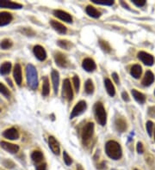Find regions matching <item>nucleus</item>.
<instances>
[{
    "label": "nucleus",
    "mask_w": 155,
    "mask_h": 170,
    "mask_svg": "<svg viewBox=\"0 0 155 170\" xmlns=\"http://www.w3.org/2000/svg\"><path fill=\"white\" fill-rule=\"evenodd\" d=\"M3 136L10 140H15V139L19 138V132L17 131L16 128H10V129H7L4 131Z\"/></svg>",
    "instance_id": "ddd939ff"
},
{
    "label": "nucleus",
    "mask_w": 155,
    "mask_h": 170,
    "mask_svg": "<svg viewBox=\"0 0 155 170\" xmlns=\"http://www.w3.org/2000/svg\"><path fill=\"white\" fill-rule=\"evenodd\" d=\"M50 24L53 27V29L55 31H57L58 33H60V34H65L66 33V28L60 22H58L55 20H51Z\"/></svg>",
    "instance_id": "412c9836"
},
{
    "label": "nucleus",
    "mask_w": 155,
    "mask_h": 170,
    "mask_svg": "<svg viewBox=\"0 0 155 170\" xmlns=\"http://www.w3.org/2000/svg\"><path fill=\"white\" fill-rule=\"evenodd\" d=\"M48 144H49V148L51 149V150L54 152V154H55V155H59L60 154V144H59V143L57 142V140L55 139L54 137L51 136V137L48 138Z\"/></svg>",
    "instance_id": "4468645a"
},
{
    "label": "nucleus",
    "mask_w": 155,
    "mask_h": 170,
    "mask_svg": "<svg viewBox=\"0 0 155 170\" xmlns=\"http://www.w3.org/2000/svg\"><path fill=\"white\" fill-rule=\"evenodd\" d=\"M94 133V124L89 122L84 126L82 131V140L84 144H88Z\"/></svg>",
    "instance_id": "20e7f679"
},
{
    "label": "nucleus",
    "mask_w": 155,
    "mask_h": 170,
    "mask_svg": "<svg viewBox=\"0 0 155 170\" xmlns=\"http://www.w3.org/2000/svg\"><path fill=\"white\" fill-rule=\"evenodd\" d=\"M94 113H95L96 120L97 123L102 126L106 125L107 122V114L104 107L101 102H97L94 106Z\"/></svg>",
    "instance_id": "7ed1b4c3"
},
{
    "label": "nucleus",
    "mask_w": 155,
    "mask_h": 170,
    "mask_svg": "<svg viewBox=\"0 0 155 170\" xmlns=\"http://www.w3.org/2000/svg\"><path fill=\"white\" fill-rule=\"evenodd\" d=\"M0 112H1V108H0Z\"/></svg>",
    "instance_id": "de8ad7c7"
},
{
    "label": "nucleus",
    "mask_w": 155,
    "mask_h": 170,
    "mask_svg": "<svg viewBox=\"0 0 155 170\" xmlns=\"http://www.w3.org/2000/svg\"><path fill=\"white\" fill-rule=\"evenodd\" d=\"M77 170H84L83 168H82V167L81 166H78V168H77Z\"/></svg>",
    "instance_id": "a18cd8bd"
},
{
    "label": "nucleus",
    "mask_w": 155,
    "mask_h": 170,
    "mask_svg": "<svg viewBox=\"0 0 155 170\" xmlns=\"http://www.w3.org/2000/svg\"><path fill=\"white\" fill-rule=\"evenodd\" d=\"M13 76H14L16 83L20 86L22 83V80H23V76H22V68L19 64H16L14 67V71H13Z\"/></svg>",
    "instance_id": "2eb2a0df"
},
{
    "label": "nucleus",
    "mask_w": 155,
    "mask_h": 170,
    "mask_svg": "<svg viewBox=\"0 0 155 170\" xmlns=\"http://www.w3.org/2000/svg\"><path fill=\"white\" fill-rule=\"evenodd\" d=\"M31 158H32V160L34 161L35 162L38 163V162H41L42 161V159H43V154L41 151H39V150H35V151H34L32 153Z\"/></svg>",
    "instance_id": "cd10ccee"
},
{
    "label": "nucleus",
    "mask_w": 155,
    "mask_h": 170,
    "mask_svg": "<svg viewBox=\"0 0 155 170\" xmlns=\"http://www.w3.org/2000/svg\"><path fill=\"white\" fill-rule=\"evenodd\" d=\"M50 92V88H49V80L48 78L45 76L43 78V84H42V95L43 96H48Z\"/></svg>",
    "instance_id": "a878e982"
},
{
    "label": "nucleus",
    "mask_w": 155,
    "mask_h": 170,
    "mask_svg": "<svg viewBox=\"0 0 155 170\" xmlns=\"http://www.w3.org/2000/svg\"><path fill=\"white\" fill-rule=\"evenodd\" d=\"M26 76H27V83L32 90H35L38 86V75L37 70L33 65H27L26 67Z\"/></svg>",
    "instance_id": "f03ea898"
},
{
    "label": "nucleus",
    "mask_w": 155,
    "mask_h": 170,
    "mask_svg": "<svg viewBox=\"0 0 155 170\" xmlns=\"http://www.w3.org/2000/svg\"><path fill=\"white\" fill-rule=\"evenodd\" d=\"M63 159H64V162H65V163L66 164L67 166H70L72 164V158H71L69 155L64 151L63 152Z\"/></svg>",
    "instance_id": "e433bc0d"
},
{
    "label": "nucleus",
    "mask_w": 155,
    "mask_h": 170,
    "mask_svg": "<svg viewBox=\"0 0 155 170\" xmlns=\"http://www.w3.org/2000/svg\"><path fill=\"white\" fill-rule=\"evenodd\" d=\"M121 4H122V5L123 6V7H125L126 9H129V7L128 6V5L127 4H125L124 2H121Z\"/></svg>",
    "instance_id": "c03bdc74"
},
{
    "label": "nucleus",
    "mask_w": 155,
    "mask_h": 170,
    "mask_svg": "<svg viewBox=\"0 0 155 170\" xmlns=\"http://www.w3.org/2000/svg\"><path fill=\"white\" fill-rule=\"evenodd\" d=\"M105 151L108 156L113 160H119L122 155V150L121 148V145L117 142L113 140L109 141L106 144Z\"/></svg>",
    "instance_id": "f257e3e1"
},
{
    "label": "nucleus",
    "mask_w": 155,
    "mask_h": 170,
    "mask_svg": "<svg viewBox=\"0 0 155 170\" xmlns=\"http://www.w3.org/2000/svg\"><path fill=\"white\" fill-rule=\"evenodd\" d=\"M4 165L6 167V168H14V162H12L11 161H9V160H5L4 161Z\"/></svg>",
    "instance_id": "4c0bfd02"
},
{
    "label": "nucleus",
    "mask_w": 155,
    "mask_h": 170,
    "mask_svg": "<svg viewBox=\"0 0 155 170\" xmlns=\"http://www.w3.org/2000/svg\"><path fill=\"white\" fill-rule=\"evenodd\" d=\"M0 46H1L2 49H5V50L9 49V48H10L12 46V42H11V40L5 39V40H4L0 43Z\"/></svg>",
    "instance_id": "473e14b6"
},
{
    "label": "nucleus",
    "mask_w": 155,
    "mask_h": 170,
    "mask_svg": "<svg viewBox=\"0 0 155 170\" xmlns=\"http://www.w3.org/2000/svg\"><path fill=\"white\" fill-rule=\"evenodd\" d=\"M154 139H155V131H154Z\"/></svg>",
    "instance_id": "49530a36"
},
{
    "label": "nucleus",
    "mask_w": 155,
    "mask_h": 170,
    "mask_svg": "<svg viewBox=\"0 0 155 170\" xmlns=\"http://www.w3.org/2000/svg\"><path fill=\"white\" fill-rule=\"evenodd\" d=\"M141 72H142V69H141V66L139 65H133L130 69V74L133 77H135V79L140 78Z\"/></svg>",
    "instance_id": "5701e85b"
},
{
    "label": "nucleus",
    "mask_w": 155,
    "mask_h": 170,
    "mask_svg": "<svg viewBox=\"0 0 155 170\" xmlns=\"http://www.w3.org/2000/svg\"><path fill=\"white\" fill-rule=\"evenodd\" d=\"M33 51H34V54L35 57L41 61H44L47 59V53L41 46H35Z\"/></svg>",
    "instance_id": "9b49d317"
},
{
    "label": "nucleus",
    "mask_w": 155,
    "mask_h": 170,
    "mask_svg": "<svg viewBox=\"0 0 155 170\" xmlns=\"http://www.w3.org/2000/svg\"><path fill=\"white\" fill-rule=\"evenodd\" d=\"M0 146L6 151L10 152L11 154H15L17 153L18 150H19V146L16 144H10L8 142H5V141H2L0 143Z\"/></svg>",
    "instance_id": "9d476101"
},
{
    "label": "nucleus",
    "mask_w": 155,
    "mask_h": 170,
    "mask_svg": "<svg viewBox=\"0 0 155 170\" xmlns=\"http://www.w3.org/2000/svg\"><path fill=\"white\" fill-rule=\"evenodd\" d=\"M122 99L123 100H125V101H129V94L127 93V92H122Z\"/></svg>",
    "instance_id": "a19ab883"
},
{
    "label": "nucleus",
    "mask_w": 155,
    "mask_h": 170,
    "mask_svg": "<svg viewBox=\"0 0 155 170\" xmlns=\"http://www.w3.org/2000/svg\"><path fill=\"white\" fill-rule=\"evenodd\" d=\"M135 170H137V169H135Z\"/></svg>",
    "instance_id": "09e8293b"
},
{
    "label": "nucleus",
    "mask_w": 155,
    "mask_h": 170,
    "mask_svg": "<svg viewBox=\"0 0 155 170\" xmlns=\"http://www.w3.org/2000/svg\"><path fill=\"white\" fill-rule=\"evenodd\" d=\"M55 61L57 65L60 67H67L68 66V60L66 59L65 54L62 53L57 52L55 53Z\"/></svg>",
    "instance_id": "6e6552de"
},
{
    "label": "nucleus",
    "mask_w": 155,
    "mask_h": 170,
    "mask_svg": "<svg viewBox=\"0 0 155 170\" xmlns=\"http://www.w3.org/2000/svg\"><path fill=\"white\" fill-rule=\"evenodd\" d=\"M0 8H7V9H22L23 5L17 3H13L10 1L0 0Z\"/></svg>",
    "instance_id": "dca6fc26"
},
{
    "label": "nucleus",
    "mask_w": 155,
    "mask_h": 170,
    "mask_svg": "<svg viewBox=\"0 0 155 170\" xmlns=\"http://www.w3.org/2000/svg\"><path fill=\"white\" fill-rule=\"evenodd\" d=\"M86 13L88 15L91 16V17H94V18H98L101 16V13L98 10L96 9L95 7L91 6V5H88L86 7Z\"/></svg>",
    "instance_id": "b1692460"
},
{
    "label": "nucleus",
    "mask_w": 155,
    "mask_h": 170,
    "mask_svg": "<svg viewBox=\"0 0 155 170\" xmlns=\"http://www.w3.org/2000/svg\"><path fill=\"white\" fill-rule=\"evenodd\" d=\"M154 80L155 77L153 73L151 70H147V71L146 72L145 76H144L143 80L141 82V83H142L143 86H149V85H151L154 82Z\"/></svg>",
    "instance_id": "6ab92c4d"
},
{
    "label": "nucleus",
    "mask_w": 155,
    "mask_h": 170,
    "mask_svg": "<svg viewBox=\"0 0 155 170\" xmlns=\"http://www.w3.org/2000/svg\"><path fill=\"white\" fill-rule=\"evenodd\" d=\"M82 67L85 69L86 71L88 72H92L96 70L97 68V65H96L95 61L91 59H85L83 60V63H82Z\"/></svg>",
    "instance_id": "f8f14e48"
},
{
    "label": "nucleus",
    "mask_w": 155,
    "mask_h": 170,
    "mask_svg": "<svg viewBox=\"0 0 155 170\" xmlns=\"http://www.w3.org/2000/svg\"><path fill=\"white\" fill-rule=\"evenodd\" d=\"M104 85L105 88H106V90H107V92H108V94H109L111 97H113V96L115 95V90L114 85L112 83V82H111L109 78H105Z\"/></svg>",
    "instance_id": "4be33fe9"
},
{
    "label": "nucleus",
    "mask_w": 155,
    "mask_h": 170,
    "mask_svg": "<svg viewBox=\"0 0 155 170\" xmlns=\"http://www.w3.org/2000/svg\"><path fill=\"white\" fill-rule=\"evenodd\" d=\"M91 1L94 4L102 5H113L115 3L113 0H91Z\"/></svg>",
    "instance_id": "2f4dec72"
},
{
    "label": "nucleus",
    "mask_w": 155,
    "mask_h": 170,
    "mask_svg": "<svg viewBox=\"0 0 155 170\" xmlns=\"http://www.w3.org/2000/svg\"><path fill=\"white\" fill-rule=\"evenodd\" d=\"M72 82H73V85H74L75 90L78 92L80 87V80L79 78V76H74L72 77Z\"/></svg>",
    "instance_id": "c9c22d12"
},
{
    "label": "nucleus",
    "mask_w": 155,
    "mask_h": 170,
    "mask_svg": "<svg viewBox=\"0 0 155 170\" xmlns=\"http://www.w3.org/2000/svg\"><path fill=\"white\" fill-rule=\"evenodd\" d=\"M99 46H100L101 49H103V51H104L106 53H110L111 51V48H110V46L109 45V43L105 40H99Z\"/></svg>",
    "instance_id": "7c9ffc66"
},
{
    "label": "nucleus",
    "mask_w": 155,
    "mask_h": 170,
    "mask_svg": "<svg viewBox=\"0 0 155 170\" xmlns=\"http://www.w3.org/2000/svg\"><path fill=\"white\" fill-rule=\"evenodd\" d=\"M86 107H87V105H86V102L85 100H80L79 102H78L72 111V114H71L70 116L71 119H73L76 116L81 114L86 109Z\"/></svg>",
    "instance_id": "423d86ee"
},
{
    "label": "nucleus",
    "mask_w": 155,
    "mask_h": 170,
    "mask_svg": "<svg viewBox=\"0 0 155 170\" xmlns=\"http://www.w3.org/2000/svg\"><path fill=\"white\" fill-rule=\"evenodd\" d=\"M12 19H13L12 15L9 12L6 11L0 12V26H5L9 24Z\"/></svg>",
    "instance_id": "f3484780"
},
{
    "label": "nucleus",
    "mask_w": 155,
    "mask_h": 170,
    "mask_svg": "<svg viewBox=\"0 0 155 170\" xmlns=\"http://www.w3.org/2000/svg\"><path fill=\"white\" fill-rule=\"evenodd\" d=\"M51 77H52V83H53V87H54V90H55V94H57L58 89H59V83H60V75H59V72L57 70H54L52 71Z\"/></svg>",
    "instance_id": "a211bd4d"
},
{
    "label": "nucleus",
    "mask_w": 155,
    "mask_h": 170,
    "mask_svg": "<svg viewBox=\"0 0 155 170\" xmlns=\"http://www.w3.org/2000/svg\"><path fill=\"white\" fill-rule=\"evenodd\" d=\"M0 93H1L2 95H5L6 98H9V97H10V91H9V90H8L3 83H0Z\"/></svg>",
    "instance_id": "72a5a7b5"
},
{
    "label": "nucleus",
    "mask_w": 155,
    "mask_h": 170,
    "mask_svg": "<svg viewBox=\"0 0 155 170\" xmlns=\"http://www.w3.org/2000/svg\"><path fill=\"white\" fill-rule=\"evenodd\" d=\"M146 131L148 133V135L152 137L153 135V123L152 121H147L146 125Z\"/></svg>",
    "instance_id": "f704fd0d"
},
{
    "label": "nucleus",
    "mask_w": 155,
    "mask_h": 170,
    "mask_svg": "<svg viewBox=\"0 0 155 170\" xmlns=\"http://www.w3.org/2000/svg\"><path fill=\"white\" fill-rule=\"evenodd\" d=\"M138 58L146 65H149L150 66V65H153V63H154L153 57L151 55V54H149V53H146V52H140L138 53Z\"/></svg>",
    "instance_id": "0eeeda50"
},
{
    "label": "nucleus",
    "mask_w": 155,
    "mask_h": 170,
    "mask_svg": "<svg viewBox=\"0 0 155 170\" xmlns=\"http://www.w3.org/2000/svg\"><path fill=\"white\" fill-rule=\"evenodd\" d=\"M132 95H133V96H134V98H135V100H137L139 103H140V104L145 103L146 97L145 95H143L142 93H140V92L137 91V90H132Z\"/></svg>",
    "instance_id": "393cba45"
},
{
    "label": "nucleus",
    "mask_w": 155,
    "mask_h": 170,
    "mask_svg": "<svg viewBox=\"0 0 155 170\" xmlns=\"http://www.w3.org/2000/svg\"><path fill=\"white\" fill-rule=\"evenodd\" d=\"M112 77H113V79L115 82V83H119V76H118V75L115 72H114L112 74Z\"/></svg>",
    "instance_id": "79ce46f5"
},
{
    "label": "nucleus",
    "mask_w": 155,
    "mask_h": 170,
    "mask_svg": "<svg viewBox=\"0 0 155 170\" xmlns=\"http://www.w3.org/2000/svg\"><path fill=\"white\" fill-rule=\"evenodd\" d=\"M11 70V64L10 62H5L0 66V73L2 75H7Z\"/></svg>",
    "instance_id": "bb28decb"
},
{
    "label": "nucleus",
    "mask_w": 155,
    "mask_h": 170,
    "mask_svg": "<svg viewBox=\"0 0 155 170\" xmlns=\"http://www.w3.org/2000/svg\"><path fill=\"white\" fill-rule=\"evenodd\" d=\"M133 3L138 7H141V6H144L146 5L145 0H133Z\"/></svg>",
    "instance_id": "58836bf2"
},
{
    "label": "nucleus",
    "mask_w": 155,
    "mask_h": 170,
    "mask_svg": "<svg viewBox=\"0 0 155 170\" xmlns=\"http://www.w3.org/2000/svg\"><path fill=\"white\" fill-rule=\"evenodd\" d=\"M47 169V164H41V165L37 166L36 170H46Z\"/></svg>",
    "instance_id": "37998d69"
},
{
    "label": "nucleus",
    "mask_w": 155,
    "mask_h": 170,
    "mask_svg": "<svg viewBox=\"0 0 155 170\" xmlns=\"http://www.w3.org/2000/svg\"><path fill=\"white\" fill-rule=\"evenodd\" d=\"M115 125L116 130L120 132H124L127 130V122L122 118H117L115 120Z\"/></svg>",
    "instance_id": "aec40b11"
},
{
    "label": "nucleus",
    "mask_w": 155,
    "mask_h": 170,
    "mask_svg": "<svg viewBox=\"0 0 155 170\" xmlns=\"http://www.w3.org/2000/svg\"><path fill=\"white\" fill-rule=\"evenodd\" d=\"M58 45L60 46V47L64 48V49H66V50H69L71 49V47L72 46V44L71 43L70 41L65 40H58Z\"/></svg>",
    "instance_id": "c85d7f7f"
},
{
    "label": "nucleus",
    "mask_w": 155,
    "mask_h": 170,
    "mask_svg": "<svg viewBox=\"0 0 155 170\" xmlns=\"http://www.w3.org/2000/svg\"><path fill=\"white\" fill-rule=\"evenodd\" d=\"M85 92L87 94H92L94 92V85L90 79H88L85 82Z\"/></svg>",
    "instance_id": "c756f323"
},
{
    "label": "nucleus",
    "mask_w": 155,
    "mask_h": 170,
    "mask_svg": "<svg viewBox=\"0 0 155 170\" xmlns=\"http://www.w3.org/2000/svg\"><path fill=\"white\" fill-rule=\"evenodd\" d=\"M137 151H138V153H140V154H142L143 152H144V149H143V145L141 143H138L137 144Z\"/></svg>",
    "instance_id": "ea45409f"
},
{
    "label": "nucleus",
    "mask_w": 155,
    "mask_h": 170,
    "mask_svg": "<svg viewBox=\"0 0 155 170\" xmlns=\"http://www.w3.org/2000/svg\"><path fill=\"white\" fill-rule=\"evenodd\" d=\"M154 94H155V93H154Z\"/></svg>",
    "instance_id": "8fccbe9b"
},
{
    "label": "nucleus",
    "mask_w": 155,
    "mask_h": 170,
    "mask_svg": "<svg viewBox=\"0 0 155 170\" xmlns=\"http://www.w3.org/2000/svg\"><path fill=\"white\" fill-rule=\"evenodd\" d=\"M62 96L67 100H72L73 98V92L71 87V83L69 79H65L62 86Z\"/></svg>",
    "instance_id": "39448f33"
},
{
    "label": "nucleus",
    "mask_w": 155,
    "mask_h": 170,
    "mask_svg": "<svg viewBox=\"0 0 155 170\" xmlns=\"http://www.w3.org/2000/svg\"><path fill=\"white\" fill-rule=\"evenodd\" d=\"M54 15L60 18V20L64 21L65 22H69V23H72V17L71 16V15H69L67 12H65L64 10H54Z\"/></svg>",
    "instance_id": "1a4fd4ad"
}]
</instances>
